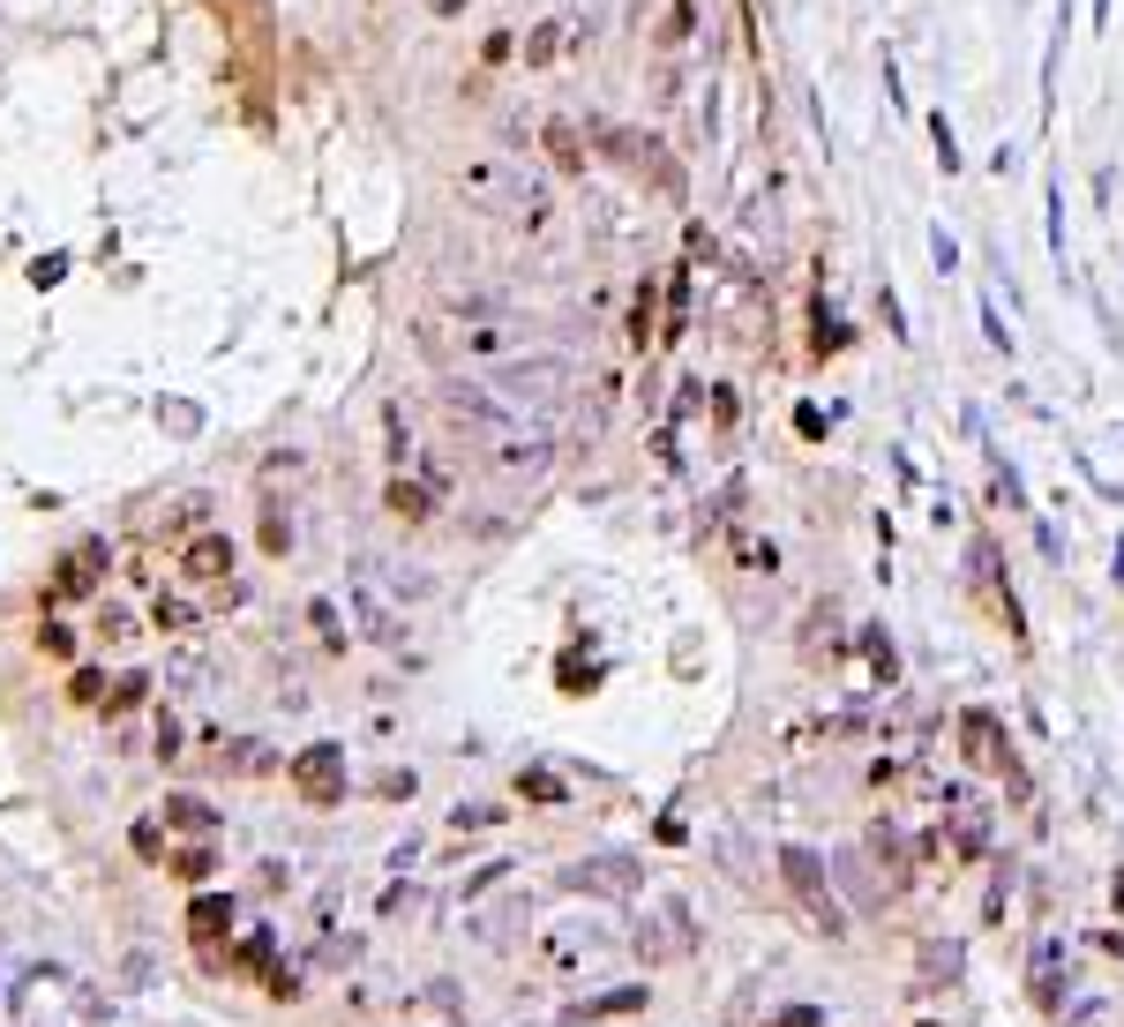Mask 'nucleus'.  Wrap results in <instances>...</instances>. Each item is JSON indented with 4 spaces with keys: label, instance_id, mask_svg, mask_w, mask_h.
<instances>
[{
    "label": "nucleus",
    "instance_id": "obj_1",
    "mask_svg": "<svg viewBox=\"0 0 1124 1027\" xmlns=\"http://www.w3.org/2000/svg\"><path fill=\"white\" fill-rule=\"evenodd\" d=\"M780 878H788V893L810 907V923H825V938H847V907H839L833 878H825V856L817 848H780Z\"/></svg>",
    "mask_w": 1124,
    "mask_h": 1027
},
{
    "label": "nucleus",
    "instance_id": "obj_2",
    "mask_svg": "<svg viewBox=\"0 0 1124 1027\" xmlns=\"http://www.w3.org/2000/svg\"><path fill=\"white\" fill-rule=\"evenodd\" d=\"M465 188L488 196V203H502V211L525 217V225H547V188L525 166H472V172H465Z\"/></svg>",
    "mask_w": 1124,
    "mask_h": 1027
},
{
    "label": "nucleus",
    "instance_id": "obj_3",
    "mask_svg": "<svg viewBox=\"0 0 1124 1027\" xmlns=\"http://www.w3.org/2000/svg\"><path fill=\"white\" fill-rule=\"evenodd\" d=\"M959 758L975 772H1004V780H1020V766H1012V735H1004V721L990 713V705H967L959 713Z\"/></svg>",
    "mask_w": 1124,
    "mask_h": 1027
},
{
    "label": "nucleus",
    "instance_id": "obj_4",
    "mask_svg": "<svg viewBox=\"0 0 1124 1027\" xmlns=\"http://www.w3.org/2000/svg\"><path fill=\"white\" fill-rule=\"evenodd\" d=\"M563 383H570V360H502V376H496L488 390H496L510 413H525V405L555 398Z\"/></svg>",
    "mask_w": 1124,
    "mask_h": 1027
},
{
    "label": "nucleus",
    "instance_id": "obj_5",
    "mask_svg": "<svg viewBox=\"0 0 1124 1027\" xmlns=\"http://www.w3.org/2000/svg\"><path fill=\"white\" fill-rule=\"evenodd\" d=\"M637 952H645V960H690V952H698L690 907H682V900H660V907L637 923Z\"/></svg>",
    "mask_w": 1124,
    "mask_h": 1027
},
{
    "label": "nucleus",
    "instance_id": "obj_6",
    "mask_svg": "<svg viewBox=\"0 0 1124 1027\" xmlns=\"http://www.w3.org/2000/svg\"><path fill=\"white\" fill-rule=\"evenodd\" d=\"M637 878H645L637 856H585V862L563 870L570 893H600V900H630V893H637Z\"/></svg>",
    "mask_w": 1124,
    "mask_h": 1027
},
{
    "label": "nucleus",
    "instance_id": "obj_7",
    "mask_svg": "<svg viewBox=\"0 0 1124 1027\" xmlns=\"http://www.w3.org/2000/svg\"><path fill=\"white\" fill-rule=\"evenodd\" d=\"M488 435V458L510 472H541L547 458H555V443H547L541 428H518V421H502V428H480Z\"/></svg>",
    "mask_w": 1124,
    "mask_h": 1027
},
{
    "label": "nucleus",
    "instance_id": "obj_8",
    "mask_svg": "<svg viewBox=\"0 0 1124 1027\" xmlns=\"http://www.w3.org/2000/svg\"><path fill=\"white\" fill-rule=\"evenodd\" d=\"M292 780H300L308 803H337V795H345V758H337L331 743H315L308 758H292Z\"/></svg>",
    "mask_w": 1124,
    "mask_h": 1027
},
{
    "label": "nucleus",
    "instance_id": "obj_9",
    "mask_svg": "<svg viewBox=\"0 0 1124 1027\" xmlns=\"http://www.w3.org/2000/svg\"><path fill=\"white\" fill-rule=\"evenodd\" d=\"M870 856L884 862V893L915 885V856H908V833H900L892 817H877V825H870Z\"/></svg>",
    "mask_w": 1124,
    "mask_h": 1027
},
{
    "label": "nucleus",
    "instance_id": "obj_10",
    "mask_svg": "<svg viewBox=\"0 0 1124 1027\" xmlns=\"http://www.w3.org/2000/svg\"><path fill=\"white\" fill-rule=\"evenodd\" d=\"M1027 990H1035V1005L1057 1013V997H1065V938H1042L1035 960H1027Z\"/></svg>",
    "mask_w": 1124,
    "mask_h": 1027
},
{
    "label": "nucleus",
    "instance_id": "obj_11",
    "mask_svg": "<svg viewBox=\"0 0 1124 1027\" xmlns=\"http://www.w3.org/2000/svg\"><path fill=\"white\" fill-rule=\"evenodd\" d=\"M833 870H839V893L855 900L863 915H877V907H884V885H877L870 870H863V856H855V848H839V856H833Z\"/></svg>",
    "mask_w": 1124,
    "mask_h": 1027
},
{
    "label": "nucleus",
    "instance_id": "obj_12",
    "mask_svg": "<svg viewBox=\"0 0 1124 1027\" xmlns=\"http://www.w3.org/2000/svg\"><path fill=\"white\" fill-rule=\"evenodd\" d=\"M353 615H360V630H368L375 645H405V623H398V615H390L368 585H353Z\"/></svg>",
    "mask_w": 1124,
    "mask_h": 1027
},
{
    "label": "nucleus",
    "instance_id": "obj_13",
    "mask_svg": "<svg viewBox=\"0 0 1124 1027\" xmlns=\"http://www.w3.org/2000/svg\"><path fill=\"white\" fill-rule=\"evenodd\" d=\"M180 570H188V578H225V570H233V548H225V533H203V540H188Z\"/></svg>",
    "mask_w": 1124,
    "mask_h": 1027
},
{
    "label": "nucleus",
    "instance_id": "obj_14",
    "mask_svg": "<svg viewBox=\"0 0 1124 1027\" xmlns=\"http://www.w3.org/2000/svg\"><path fill=\"white\" fill-rule=\"evenodd\" d=\"M465 353H472V360H510V353H518V338H510V331H502V323H465Z\"/></svg>",
    "mask_w": 1124,
    "mask_h": 1027
},
{
    "label": "nucleus",
    "instance_id": "obj_15",
    "mask_svg": "<svg viewBox=\"0 0 1124 1027\" xmlns=\"http://www.w3.org/2000/svg\"><path fill=\"white\" fill-rule=\"evenodd\" d=\"M98 562H105V548H98V540H84V548H76V556L60 562V593H90V585H98V578H90V570H98Z\"/></svg>",
    "mask_w": 1124,
    "mask_h": 1027
},
{
    "label": "nucleus",
    "instance_id": "obj_16",
    "mask_svg": "<svg viewBox=\"0 0 1124 1027\" xmlns=\"http://www.w3.org/2000/svg\"><path fill=\"white\" fill-rule=\"evenodd\" d=\"M922 975H959V945L953 938H930V945H922Z\"/></svg>",
    "mask_w": 1124,
    "mask_h": 1027
},
{
    "label": "nucleus",
    "instance_id": "obj_17",
    "mask_svg": "<svg viewBox=\"0 0 1124 1027\" xmlns=\"http://www.w3.org/2000/svg\"><path fill=\"white\" fill-rule=\"evenodd\" d=\"M930 143H937V166L959 172V135H953V121H945V113H930Z\"/></svg>",
    "mask_w": 1124,
    "mask_h": 1027
},
{
    "label": "nucleus",
    "instance_id": "obj_18",
    "mask_svg": "<svg viewBox=\"0 0 1124 1027\" xmlns=\"http://www.w3.org/2000/svg\"><path fill=\"white\" fill-rule=\"evenodd\" d=\"M847 345H855V338H847V323H839L833 308L817 300V353H847Z\"/></svg>",
    "mask_w": 1124,
    "mask_h": 1027
},
{
    "label": "nucleus",
    "instance_id": "obj_19",
    "mask_svg": "<svg viewBox=\"0 0 1124 1027\" xmlns=\"http://www.w3.org/2000/svg\"><path fill=\"white\" fill-rule=\"evenodd\" d=\"M547 150H555V166H570V172L585 166V158H578V135H570V121H547Z\"/></svg>",
    "mask_w": 1124,
    "mask_h": 1027
},
{
    "label": "nucleus",
    "instance_id": "obj_20",
    "mask_svg": "<svg viewBox=\"0 0 1124 1027\" xmlns=\"http://www.w3.org/2000/svg\"><path fill=\"white\" fill-rule=\"evenodd\" d=\"M390 511L405 517V525H413V517H427V488H413V480H398V488H390Z\"/></svg>",
    "mask_w": 1124,
    "mask_h": 1027
},
{
    "label": "nucleus",
    "instance_id": "obj_21",
    "mask_svg": "<svg viewBox=\"0 0 1124 1027\" xmlns=\"http://www.w3.org/2000/svg\"><path fill=\"white\" fill-rule=\"evenodd\" d=\"M1049 256H1057V270H1065V188L1049 180Z\"/></svg>",
    "mask_w": 1124,
    "mask_h": 1027
},
{
    "label": "nucleus",
    "instance_id": "obj_22",
    "mask_svg": "<svg viewBox=\"0 0 1124 1027\" xmlns=\"http://www.w3.org/2000/svg\"><path fill=\"white\" fill-rule=\"evenodd\" d=\"M637 1005H645V990H608V997L585 1005V1020H600V1013H637Z\"/></svg>",
    "mask_w": 1124,
    "mask_h": 1027
},
{
    "label": "nucleus",
    "instance_id": "obj_23",
    "mask_svg": "<svg viewBox=\"0 0 1124 1027\" xmlns=\"http://www.w3.org/2000/svg\"><path fill=\"white\" fill-rule=\"evenodd\" d=\"M998 488H1004V503H1012V511H1027V480H1020V466H1012L1004 450H998Z\"/></svg>",
    "mask_w": 1124,
    "mask_h": 1027
},
{
    "label": "nucleus",
    "instance_id": "obj_24",
    "mask_svg": "<svg viewBox=\"0 0 1124 1027\" xmlns=\"http://www.w3.org/2000/svg\"><path fill=\"white\" fill-rule=\"evenodd\" d=\"M225 915H233L225 900H196V938H210V930H225Z\"/></svg>",
    "mask_w": 1124,
    "mask_h": 1027
},
{
    "label": "nucleus",
    "instance_id": "obj_25",
    "mask_svg": "<svg viewBox=\"0 0 1124 1027\" xmlns=\"http://www.w3.org/2000/svg\"><path fill=\"white\" fill-rule=\"evenodd\" d=\"M982 338L998 345V353H1012V331H1004V315H998V308H990V300H982Z\"/></svg>",
    "mask_w": 1124,
    "mask_h": 1027
},
{
    "label": "nucleus",
    "instance_id": "obj_26",
    "mask_svg": "<svg viewBox=\"0 0 1124 1027\" xmlns=\"http://www.w3.org/2000/svg\"><path fill=\"white\" fill-rule=\"evenodd\" d=\"M1057 1020H1065V1027H1102V997H1080V1005L1057 1013Z\"/></svg>",
    "mask_w": 1124,
    "mask_h": 1027
},
{
    "label": "nucleus",
    "instance_id": "obj_27",
    "mask_svg": "<svg viewBox=\"0 0 1124 1027\" xmlns=\"http://www.w3.org/2000/svg\"><path fill=\"white\" fill-rule=\"evenodd\" d=\"M877 300H884V331H892V338H908V308H900V293L884 286V293H877Z\"/></svg>",
    "mask_w": 1124,
    "mask_h": 1027
},
{
    "label": "nucleus",
    "instance_id": "obj_28",
    "mask_svg": "<svg viewBox=\"0 0 1124 1027\" xmlns=\"http://www.w3.org/2000/svg\"><path fill=\"white\" fill-rule=\"evenodd\" d=\"M930 256H937V270H945V278H953V270H959V248H953V233H930Z\"/></svg>",
    "mask_w": 1124,
    "mask_h": 1027
},
{
    "label": "nucleus",
    "instance_id": "obj_29",
    "mask_svg": "<svg viewBox=\"0 0 1124 1027\" xmlns=\"http://www.w3.org/2000/svg\"><path fill=\"white\" fill-rule=\"evenodd\" d=\"M315 630H323V645H345V630H337V607H331V600H315Z\"/></svg>",
    "mask_w": 1124,
    "mask_h": 1027
},
{
    "label": "nucleus",
    "instance_id": "obj_30",
    "mask_svg": "<svg viewBox=\"0 0 1124 1027\" xmlns=\"http://www.w3.org/2000/svg\"><path fill=\"white\" fill-rule=\"evenodd\" d=\"M772 1027H825V1013H817V1005H788Z\"/></svg>",
    "mask_w": 1124,
    "mask_h": 1027
},
{
    "label": "nucleus",
    "instance_id": "obj_31",
    "mask_svg": "<svg viewBox=\"0 0 1124 1027\" xmlns=\"http://www.w3.org/2000/svg\"><path fill=\"white\" fill-rule=\"evenodd\" d=\"M450 825H496V811H488V803H458V811H450Z\"/></svg>",
    "mask_w": 1124,
    "mask_h": 1027
},
{
    "label": "nucleus",
    "instance_id": "obj_32",
    "mask_svg": "<svg viewBox=\"0 0 1124 1027\" xmlns=\"http://www.w3.org/2000/svg\"><path fill=\"white\" fill-rule=\"evenodd\" d=\"M173 817H180V825H210V811L196 803V795H180V803H173Z\"/></svg>",
    "mask_w": 1124,
    "mask_h": 1027
},
{
    "label": "nucleus",
    "instance_id": "obj_33",
    "mask_svg": "<svg viewBox=\"0 0 1124 1027\" xmlns=\"http://www.w3.org/2000/svg\"><path fill=\"white\" fill-rule=\"evenodd\" d=\"M1110 570H1117V585H1124V540H1117V562H1110Z\"/></svg>",
    "mask_w": 1124,
    "mask_h": 1027
},
{
    "label": "nucleus",
    "instance_id": "obj_34",
    "mask_svg": "<svg viewBox=\"0 0 1124 1027\" xmlns=\"http://www.w3.org/2000/svg\"><path fill=\"white\" fill-rule=\"evenodd\" d=\"M1094 23H1110V0H1094Z\"/></svg>",
    "mask_w": 1124,
    "mask_h": 1027
},
{
    "label": "nucleus",
    "instance_id": "obj_35",
    "mask_svg": "<svg viewBox=\"0 0 1124 1027\" xmlns=\"http://www.w3.org/2000/svg\"><path fill=\"white\" fill-rule=\"evenodd\" d=\"M922 1027H937V1020H922Z\"/></svg>",
    "mask_w": 1124,
    "mask_h": 1027
}]
</instances>
